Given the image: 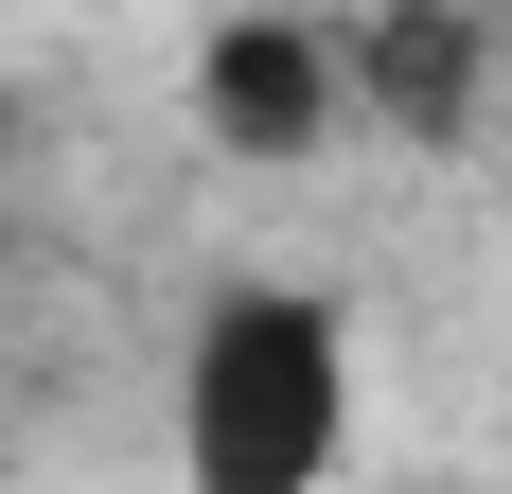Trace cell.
<instances>
[{"instance_id":"cell-1","label":"cell","mask_w":512,"mask_h":494,"mask_svg":"<svg viewBox=\"0 0 512 494\" xmlns=\"http://www.w3.org/2000/svg\"><path fill=\"white\" fill-rule=\"evenodd\" d=\"M354 459V318L318 283H230L177 353V494H336Z\"/></svg>"},{"instance_id":"cell-2","label":"cell","mask_w":512,"mask_h":494,"mask_svg":"<svg viewBox=\"0 0 512 494\" xmlns=\"http://www.w3.org/2000/svg\"><path fill=\"white\" fill-rule=\"evenodd\" d=\"M195 106L230 159H318L354 124V18H212L195 36Z\"/></svg>"},{"instance_id":"cell-3","label":"cell","mask_w":512,"mask_h":494,"mask_svg":"<svg viewBox=\"0 0 512 494\" xmlns=\"http://www.w3.org/2000/svg\"><path fill=\"white\" fill-rule=\"evenodd\" d=\"M354 106L460 124V106H477V36H442V18H354Z\"/></svg>"}]
</instances>
